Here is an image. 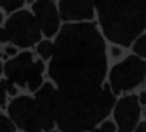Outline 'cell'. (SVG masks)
I'll list each match as a JSON object with an SVG mask.
<instances>
[{
	"instance_id": "3957f363",
	"label": "cell",
	"mask_w": 146,
	"mask_h": 132,
	"mask_svg": "<svg viewBox=\"0 0 146 132\" xmlns=\"http://www.w3.org/2000/svg\"><path fill=\"white\" fill-rule=\"evenodd\" d=\"M8 113L18 127L26 131H47L56 123L43 111L36 99L27 96L16 98L8 106Z\"/></svg>"
},
{
	"instance_id": "e0dca14e",
	"label": "cell",
	"mask_w": 146,
	"mask_h": 132,
	"mask_svg": "<svg viewBox=\"0 0 146 132\" xmlns=\"http://www.w3.org/2000/svg\"><path fill=\"white\" fill-rule=\"evenodd\" d=\"M136 131H141V132H146V121L141 122L140 124H137L135 128Z\"/></svg>"
},
{
	"instance_id": "8fae6325",
	"label": "cell",
	"mask_w": 146,
	"mask_h": 132,
	"mask_svg": "<svg viewBox=\"0 0 146 132\" xmlns=\"http://www.w3.org/2000/svg\"><path fill=\"white\" fill-rule=\"evenodd\" d=\"M37 52L43 59L50 58L54 52V45L48 40H43L37 47Z\"/></svg>"
},
{
	"instance_id": "30bf717a",
	"label": "cell",
	"mask_w": 146,
	"mask_h": 132,
	"mask_svg": "<svg viewBox=\"0 0 146 132\" xmlns=\"http://www.w3.org/2000/svg\"><path fill=\"white\" fill-rule=\"evenodd\" d=\"M6 91L11 95H15L17 93L16 88L13 86V83L11 82L9 79L0 82V105L1 106H4V104L6 102Z\"/></svg>"
},
{
	"instance_id": "4fadbf2b",
	"label": "cell",
	"mask_w": 146,
	"mask_h": 132,
	"mask_svg": "<svg viewBox=\"0 0 146 132\" xmlns=\"http://www.w3.org/2000/svg\"><path fill=\"white\" fill-rule=\"evenodd\" d=\"M24 4V0H0V7L6 11H13L20 8Z\"/></svg>"
},
{
	"instance_id": "7c38bea8",
	"label": "cell",
	"mask_w": 146,
	"mask_h": 132,
	"mask_svg": "<svg viewBox=\"0 0 146 132\" xmlns=\"http://www.w3.org/2000/svg\"><path fill=\"white\" fill-rule=\"evenodd\" d=\"M134 51L138 56L142 58H146V34L137 38L134 45Z\"/></svg>"
},
{
	"instance_id": "52a82bcc",
	"label": "cell",
	"mask_w": 146,
	"mask_h": 132,
	"mask_svg": "<svg viewBox=\"0 0 146 132\" xmlns=\"http://www.w3.org/2000/svg\"><path fill=\"white\" fill-rule=\"evenodd\" d=\"M140 118V102L135 95L121 98L115 105L114 119L120 131H133Z\"/></svg>"
},
{
	"instance_id": "2e32d148",
	"label": "cell",
	"mask_w": 146,
	"mask_h": 132,
	"mask_svg": "<svg viewBox=\"0 0 146 132\" xmlns=\"http://www.w3.org/2000/svg\"><path fill=\"white\" fill-rule=\"evenodd\" d=\"M8 41V36L5 29H0V42Z\"/></svg>"
},
{
	"instance_id": "9c48e42d",
	"label": "cell",
	"mask_w": 146,
	"mask_h": 132,
	"mask_svg": "<svg viewBox=\"0 0 146 132\" xmlns=\"http://www.w3.org/2000/svg\"><path fill=\"white\" fill-rule=\"evenodd\" d=\"M97 0H61L60 16L66 21H82L94 17Z\"/></svg>"
},
{
	"instance_id": "6da1fadb",
	"label": "cell",
	"mask_w": 146,
	"mask_h": 132,
	"mask_svg": "<svg viewBox=\"0 0 146 132\" xmlns=\"http://www.w3.org/2000/svg\"><path fill=\"white\" fill-rule=\"evenodd\" d=\"M106 69L105 43L94 24L63 27L50 64V75L58 87L56 123L61 130H92L110 113L115 98L103 86Z\"/></svg>"
},
{
	"instance_id": "ba28073f",
	"label": "cell",
	"mask_w": 146,
	"mask_h": 132,
	"mask_svg": "<svg viewBox=\"0 0 146 132\" xmlns=\"http://www.w3.org/2000/svg\"><path fill=\"white\" fill-rule=\"evenodd\" d=\"M35 19L46 36H52L59 29V13L52 0H37L33 4Z\"/></svg>"
},
{
	"instance_id": "277c9868",
	"label": "cell",
	"mask_w": 146,
	"mask_h": 132,
	"mask_svg": "<svg viewBox=\"0 0 146 132\" xmlns=\"http://www.w3.org/2000/svg\"><path fill=\"white\" fill-rule=\"evenodd\" d=\"M43 64L41 61H33L31 53L25 52L5 64L4 71L7 79L21 87H28L36 91L42 84Z\"/></svg>"
},
{
	"instance_id": "9a60e30c",
	"label": "cell",
	"mask_w": 146,
	"mask_h": 132,
	"mask_svg": "<svg viewBox=\"0 0 146 132\" xmlns=\"http://www.w3.org/2000/svg\"><path fill=\"white\" fill-rule=\"evenodd\" d=\"M100 129L105 130V131H115V130H116V127H115V125L113 124L112 122L107 121V122H104V123L101 125Z\"/></svg>"
},
{
	"instance_id": "7a4b0ae2",
	"label": "cell",
	"mask_w": 146,
	"mask_h": 132,
	"mask_svg": "<svg viewBox=\"0 0 146 132\" xmlns=\"http://www.w3.org/2000/svg\"><path fill=\"white\" fill-rule=\"evenodd\" d=\"M100 24L110 41L129 47L146 28V0H97Z\"/></svg>"
},
{
	"instance_id": "ac0fdd59",
	"label": "cell",
	"mask_w": 146,
	"mask_h": 132,
	"mask_svg": "<svg viewBox=\"0 0 146 132\" xmlns=\"http://www.w3.org/2000/svg\"><path fill=\"white\" fill-rule=\"evenodd\" d=\"M139 102L143 105H146V91L142 92L140 94V97H139Z\"/></svg>"
},
{
	"instance_id": "5bb4252c",
	"label": "cell",
	"mask_w": 146,
	"mask_h": 132,
	"mask_svg": "<svg viewBox=\"0 0 146 132\" xmlns=\"http://www.w3.org/2000/svg\"><path fill=\"white\" fill-rule=\"evenodd\" d=\"M15 126L9 119L0 115V131H15Z\"/></svg>"
},
{
	"instance_id": "8992f818",
	"label": "cell",
	"mask_w": 146,
	"mask_h": 132,
	"mask_svg": "<svg viewBox=\"0 0 146 132\" xmlns=\"http://www.w3.org/2000/svg\"><path fill=\"white\" fill-rule=\"evenodd\" d=\"M8 40L15 45L28 48L40 39V28L36 19L28 11H19L8 19L5 25Z\"/></svg>"
},
{
	"instance_id": "5b68a950",
	"label": "cell",
	"mask_w": 146,
	"mask_h": 132,
	"mask_svg": "<svg viewBox=\"0 0 146 132\" xmlns=\"http://www.w3.org/2000/svg\"><path fill=\"white\" fill-rule=\"evenodd\" d=\"M146 75V62L135 55L116 64L110 72V84L114 94L139 86Z\"/></svg>"
},
{
	"instance_id": "44dd1931",
	"label": "cell",
	"mask_w": 146,
	"mask_h": 132,
	"mask_svg": "<svg viewBox=\"0 0 146 132\" xmlns=\"http://www.w3.org/2000/svg\"><path fill=\"white\" fill-rule=\"evenodd\" d=\"M1 71H2V67H1V63H0V74H1Z\"/></svg>"
},
{
	"instance_id": "d6986e66",
	"label": "cell",
	"mask_w": 146,
	"mask_h": 132,
	"mask_svg": "<svg viewBox=\"0 0 146 132\" xmlns=\"http://www.w3.org/2000/svg\"><path fill=\"white\" fill-rule=\"evenodd\" d=\"M6 54L9 56H15L17 54V49L13 48V47H8L6 49Z\"/></svg>"
},
{
	"instance_id": "ffe728a7",
	"label": "cell",
	"mask_w": 146,
	"mask_h": 132,
	"mask_svg": "<svg viewBox=\"0 0 146 132\" xmlns=\"http://www.w3.org/2000/svg\"><path fill=\"white\" fill-rule=\"evenodd\" d=\"M1 22H2V15L0 13V24H1Z\"/></svg>"
}]
</instances>
